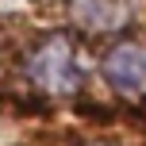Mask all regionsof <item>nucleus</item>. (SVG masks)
I'll return each instance as SVG.
<instances>
[{
  "mask_svg": "<svg viewBox=\"0 0 146 146\" xmlns=\"http://www.w3.org/2000/svg\"><path fill=\"white\" fill-rule=\"evenodd\" d=\"M69 15L85 35H119L135 19L131 0H69Z\"/></svg>",
  "mask_w": 146,
  "mask_h": 146,
  "instance_id": "3",
  "label": "nucleus"
},
{
  "mask_svg": "<svg viewBox=\"0 0 146 146\" xmlns=\"http://www.w3.org/2000/svg\"><path fill=\"white\" fill-rule=\"evenodd\" d=\"M104 81L127 100H142L146 96V42L139 38H123L115 42L100 62Z\"/></svg>",
  "mask_w": 146,
  "mask_h": 146,
  "instance_id": "2",
  "label": "nucleus"
},
{
  "mask_svg": "<svg viewBox=\"0 0 146 146\" xmlns=\"http://www.w3.org/2000/svg\"><path fill=\"white\" fill-rule=\"evenodd\" d=\"M27 77L38 92L46 96H73L81 92V58H77V46H73L69 35H46L42 42L31 50L27 58Z\"/></svg>",
  "mask_w": 146,
  "mask_h": 146,
  "instance_id": "1",
  "label": "nucleus"
}]
</instances>
